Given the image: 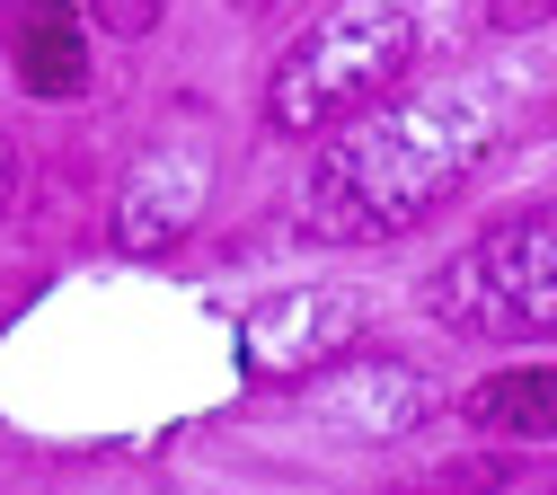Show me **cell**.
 Wrapping results in <instances>:
<instances>
[{
    "mask_svg": "<svg viewBox=\"0 0 557 495\" xmlns=\"http://www.w3.org/2000/svg\"><path fill=\"white\" fill-rule=\"evenodd\" d=\"M496 133H505V107L478 81L363 107L355 124L319 133V160H310V186H301V231L345 239V248L416 231L443 195H460L478 177Z\"/></svg>",
    "mask_w": 557,
    "mask_h": 495,
    "instance_id": "1",
    "label": "cell"
},
{
    "mask_svg": "<svg viewBox=\"0 0 557 495\" xmlns=\"http://www.w3.org/2000/svg\"><path fill=\"white\" fill-rule=\"evenodd\" d=\"M407 62H416V18L398 10V0H345V10H327L284 62H274L265 124L319 141L336 124H355L363 107H381Z\"/></svg>",
    "mask_w": 557,
    "mask_h": 495,
    "instance_id": "2",
    "label": "cell"
},
{
    "mask_svg": "<svg viewBox=\"0 0 557 495\" xmlns=\"http://www.w3.org/2000/svg\"><path fill=\"white\" fill-rule=\"evenodd\" d=\"M425 319H443L451 336H486V345H522V336L548 345V327H557V222H548V203L469 239L425 283Z\"/></svg>",
    "mask_w": 557,
    "mask_h": 495,
    "instance_id": "3",
    "label": "cell"
},
{
    "mask_svg": "<svg viewBox=\"0 0 557 495\" xmlns=\"http://www.w3.org/2000/svg\"><path fill=\"white\" fill-rule=\"evenodd\" d=\"M355 336H363V301L327 293V283H301V293H274L239 319V363L257 381H310L336 354H355Z\"/></svg>",
    "mask_w": 557,
    "mask_h": 495,
    "instance_id": "4",
    "label": "cell"
},
{
    "mask_svg": "<svg viewBox=\"0 0 557 495\" xmlns=\"http://www.w3.org/2000/svg\"><path fill=\"white\" fill-rule=\"evenodd\" d=\"M213 203V141H195V133H169L151 141L143 160H133V177L115 186V248L124 257H160L195 231V212Z\"/></svg>",
    "mask_w": 557,
    "mask_h": 495,
    "instance_id": "5",
    "label": "cell"
},
{
    "mask_svg": "<svg viewBox=\"0 0 557 495\" xmlns=\"http://www.w3.org/2000/svg\"><path fill=\"white\" fill-rule=\"evenodd\" d=\"M327 434H355V443H381V434H407L416 416L434 407V389L416 381L407 363H381V354H336L327 381L310 389Z\"/></svg>",
    "mask_w": 557,
    "mask_h": 495,
    "instance_id": "6",
    "label": "cell"
},
{
    "mask_svg": "<svg viewBox=\"0 0 557 495\" xmlns=\"http://www.w3.org/2000/svg\"><path fill=\"white\" fill-rule=\"evenodd\" d=\"M10 62L27 98H81L89 89V27L81 0H18L10 18Z\"/></svg>",
    "mask_w": 557,
    "mask_h": 495,
    "instance_id": "7",
    "label": "cell"
},
{
    "mask_svg": "<svg viewBox=\"0 0 557 495\" xmlns=\"http://www.w3.org/2000/svg\"><path fill=\"white\" fill-rule=\"evenodd\" d=\"M460 407H469V424H486V434L548 443V434H557V372H548V363H513V372H496V381H478Z\"/></svg>",
    "mask_w": 557,
    "mask_h": 495,
    "instance_id": "8",
    "label": "cell"
},
{
    "mask_svg": "<svg viewBox=\"0 0 557 495\" xmlns=\"http://www.w3.org/2000/svg\"><path fill=\"white\" fill-rule=\"evenodd\" d=\"M478 486H505V460H451L434 478H416V495H478Z\"/></svg>",
    "mask_w": 557,
    "mask_h": 495,
    "instance_id": "9",
    "label": "cell"
},
{
    "mask_svg": "<svg viewBox=\"0 0 557 495\" xmlns=\"http://www.w3.org/2000/svg\"><path fill=\"white\" fill-rule=\"evenodd\" d=\"M89 10H98V27H115V36H151L160 0H89Z\"/></svg>",
    "mask_w": 557,
    "mask_h": 495,
    "instance_id": "10",
    "label": "cell"
},
{
    "mask_svg": "<svg viewBox=\"0 0 557 495\" xmlns=\"http://www.w3.org/2000/svg\"><path fill=\"white\" fill-rule=\"evenodd\" d=\"M548 0H496V27H540Z\"/></svg>",
    "mask_w": 557,
    "mask_h": 495,
    "instance_id": "11",
    "label": "cell"
},
{
    "mask_svg": "<svg viewBox=\"0 0 557 495\" xmlns=\"http://www.w3.org/2000/svg\"><path fill=\"white\" fill-rule=\"evenodd\" d=\"M0 186H10V151H0Z\"/></svg>",
    "mask_w": 557,
    "mask_h": 495,
    "instance_id": "12",
    "label": "cell"
}]
</instances>
